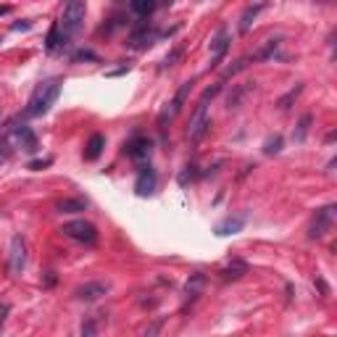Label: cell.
<instances>
[{
  "mask_svg": "<svg viewBox=\"0 0 337 337\" xmlns=\"http://www.w3.org/2000/svg\"><path fill=\"white\" fill-rule=\"evenodd\" d=\"M192 79H187V82H182L179 85V90H177V95H174V100L172 103H166V108L158 114V127H161V132H166V127L174 121V116L182 111V105H185V100H187V95H190V90H192Z\"/></svg>",
  "mask_w": 337,
  "mask_h": 337,
  "instance_id": "obj_6",
  "label": "cell"
},
{
  "mask_svg": "<svg viewBox=\"0 0 337 337\" xmlns=\"http://www.w3.org/2000/svg\"><path fill=\"white\" fill-rule=\"evenodd\" d=\"M61 232H64L66 237L82 242V245H95L98 242V227L93 221H85V219H76V221H66L64 227H61Z\"/></svg>",
  "mask_w": 337,
  "mask_h": 337,
  "instance_id": "obj_5",
  "label": "cell"
},
{
  "mask_svg": "<svg viewBox=\"0 0 337 337\" xmlns=\"http://www.w3.org/2000/svg\"><path fill=\"white\" fill-rule=\"evenodd\" d=\"M203 287H206V274L192 271L190 279H187V285H185V298H187V303H195V298L203 293Z\"/></svg>",
  "mask_w": 337,
  "mask_h": 337,
  "instance_id": "obj_14",
  "label": "cell"
},
{
  "mask_svg": "<svg viewBox=\"0 0 337 337\" xmlns=\"http://www.w3.org/2000/svg\"><path fill=\"white\" fill-rule=\"evenodd\" d=\"M245 274H248V264L240 261V258H235L232 264H227V266L219 271V277H221V282H232V279L245 277Z\"/></svg>",
  "mask_w": 337,
  "mask_h": 337,
  "instance_id": "obj_15",
  "label": "cell"
},
{
  "mask_svg": "<svg viewBox=\"0 0 337 337\" xmlns=\"http://www.w3.org/2000/svg\"><path fill=\"white\" fill-rule=\"evenodd\" d=\"M282 42H285V37H271V40H266L261 48H258L253 55H256V61H271L274 55L279 53V48H282Z\"/></svg>",
  "mask_w": 337,
  "mask_h": 337,
  "instance_id": "obj_16",
  "label": "cell"
},
{
  "mask_svg": "<svg viewBox=\"0 0 337 337\" xmlns=\"http://www.w3.org/2000/svg\"><path fill=\"white\" fill-rule=\"evenodd\" d=\"M245 227V216H229V219H224L221 224H216V232L219 237H227V235H237L240 229Z\"/></svg>",
  "mask_w": 337,
  "mask_h": 337,
  "instance_id": "obj_18",
  "label": "cell"
},
{
  "mask_svg": "<svg viewBox=\"0 0 337 337\" xmlns=\"http://www.w3.org/2000/svg\"><path fill=\"white\" fill-rule=\"evenodd\" d=\"M8 311H11V305H0V327H3V321H6V316H8Z\"/></svg>",
  "mask_w": 337,
  "mask_h": 337,
  "instance_id": "obj_35",
  "label": "cell"
},
{
  "mask_svg": "<svg viewBox=\"0 0 337 337\" xmlns=\"http://www.w3.org/2000/svg\"><path fill=\"white\" fill-rule=\"evenodd\" d=\"M300 93H303V85H295V87L290 90V93H287L285 98H279V100H277V108H279V111H287V108H290V103H293Z\"/></svg>",
  "mask_w": 337,
  "mask_h": 337,
  "instance_id": "obj_25",
  "label": "cell"
},
{
  "mask_svg": "<svg viewBox=\"0 0 337 337\" xmlns=\"http://www.w3.org/2000/svg\"><path fill=\"white\" fill-rule=\"evenodd\" d=\"M61 85H64V79L61 76H53V79H45L35 87L32 98H29L26 108H24V119H37V116H45L50 111V105L58 100L61 95Z\"/></svg>",
  "mask_w": 337,
  "mask_h": 337,
  "instance_id": "obj_1",
  "label": "cell"
},
{
  "mask_svg": "<svg viewBox=\"0 0 337 337\" xmlns=\"http://www.w3.org/2000/svg\"><path fill=\"white\" fill-rule=\"evenodd\" d=\"M3 140L13 148V150H24V153H37L40 150V143H37V134L24 124V116H16L6 124V132H3Z\"/></svg>",
  "mask_w": 337,
  "mask_h": 337,
  "instance_id": "obj_2",
  "label": "cell"
},
{
  "mask_svg": "<svg viewBox=\"0 0 337 337\" xmlns=\"http://www.w3.org/2000/svg\"><path fill=\"white\" fill-rule=\"evenodd\" d=\"M129 8H132V13H137L140 19H148L150 13L158 8V0H129Z\"/></svg>",
  "mask_w": 337,
  "mask_h": 337,
  "instance_id": "obj_22",
  "label": "cell"
},
{
  "mask_svg": "<svg viewBox=\"0 0 337 337\" xmlns=\"http://www.w3.org/2000/svg\"><path fill=\"white\" fill-rule=\"evenodd\" d=\"M158 40H161V32H158V29L150 26L145 19H140V24L132 29L127 45H129L132 50H145V48H150V45H156Z\"/></svg>",
  "mask_w": 337,
  "mask_h": 337,
  "instance_id": "obj_7",
  "label": "cell"
},
{
  "mask_svg": "<svg viewBox=\"0 0 337 337\" xmlns=\"http://www.w3.org/2000/svg\"><path fill=\"white\" fill-rule=\"evenodd\" d=\"M95 329H98V327H95V321H85V324H82V334H87V337H90V334H95Z\"/></svg>",
  "mask_w": 337,
  "mask_h": 337,
  "instance_id": "obj_33",
  "label": "cell"
},
{
  "mask_svg": "<svg viewBox=\"0 0 337 337\" xmlns=\"http://www.w3.org/2000/svg\"><path fill=\"white\" fill-rule=\"evenodd\" d=\"M82 61H98V53H93V50H76L74 55H71V64H82Z\"/></svg>",
  "mask_w": 337,
  "mask_h": 337,
  "instance_id": "obj_27",
  "label": "cell"
},
{
  "mask_svg": "<svg viewBox=\"0 0 337 337\" xmlns=\"http://www.w3.org/2000/svg\"><path fill=\"white\" fill-rule=\"evenodd\" d=\"M250 64H256V55L250 53V55H242V58H237L232 66H227L224 69V79H229V76H235V74H240V71H245Z\"/></svg>",
  "mask_w": 337,
  "mask_h": 337,
  "instance_id": "obj_23",
  "label": "cell"
},
{
  "mask_svg": "<svg viewBox=\"0 0 337 337\" xmlns=\"http://www.w3.org/2000/svg\"><path fill=\"white\" fill-rule=\"evenodd\" d=\"M282 150V137L277 134V137H269V140L264 143V153L266 156H274V153H279Z\"/></svg>",
  "mask_w": 337,
  "mask_h": 337,
  "instance_id": "obj_26",
  "label": "cell"
},
{
  "mask_svg": "<svg viewBox=\"0 0 337 337\" xmlns=\"http://www.w3.org/2000/svg\"><path fill=\"white\" fill-rule=\"evenodd\" d=\"M103 148H105V137L103 134H93L87 140V145H85V158L87 161H98L100 153H103Z\"/></svg>",
  "mask_w": 337,
  "mask_h": 337,
  "instance_id": "obj_20",
  "label": "cell"
},
{
  "mask_svg": "<svg viewBox=\"0 0 337 337\" xmlns=\"http://www.w3.org/2000/svg\"><path fill=\"white\" fill-rule=\"evenodd\" d=\"M227 50H229V29L221 26L219 32L211 37V69H216L221 64V58L227 55Z\"/></svg>",
  "mask_w": 337,
  "mask_h": 337,
  "instance_id": "obj_11",
  "label": "cell"
},
{
  "mask_svg": "<svg viewBox=\"0 0 337 337\" xmlns=\"http://www.w3.org/2000/svg\"><path fill=\"white\" fill-rule=\"evenodd\" d=\"M182 53H185V50H182V45H177V48H174L172 53H166V58H163V69H168V66H177V61L182 58Z\"/></svg>",
  "mask_w": 337,
  "mask_h": 337,
  "instance_id": "obj_28",
  "label": "cell"
},
{
  "mask_svg": "<svg viewBox=\"0 0 337 337\" xmlns=\"http://www.w3.org/2000/svg\"><path fill=\"white\" fill-rule=\"evenodd\" d=\"M55 211L58 213H79V211H87V201L85 198H64V201L55 203Z\"/></svg>",
  "mask_w": 337,
  "mask_h": 337,
  "instance_id": "obj_19",
  "label": "cell"
},
{
  "mask_svg": "<svg viewBox=\"0 0 337 337\" xmlns=\"http://www.w3.org/2000/svg\"><path fill=\"white\" fill-rule=\"evenodd\" d=\"M58 32H61V26H58V24H53V26H50V32H48V40H45V50H48V53H55L58 48H66L69 37H66V35L61 37Z\"/></svg>",
  "mask_w": 337,
  "mask_h": 337,
  "instance_id": "obj_21",
  "label": "cell"
},
{
  "mask_svg": "<svg viewBox=\"0 0 337 337\" xmlns=\"http://www.w3.org/2000/svg\"><path fill=\"white\" fill-rule=\"evenodd\" d=\"M26 266V240L21 235L11 237V248H8V269L13 277H19Z\"/></svg>",
  "mask_w": 337,
  "mask_h": 337,
  "instance_id": "obj_9",
  "label": "cell"
},
{
  "mask_svg": "<svg viewBox=\"0 0 337 337\" xmlns=\"http://www.w3.org/2000/svg\"><path fill=\"white\" fill-rule=\"evenodd\" d=\"M0 42H3V35H0Z\"/></svg>",
  "mask_w": 337,
  "mask_h": 337,
  "instance_id": "obj_38",
  "label": "cell"
},
{
  "mask_svg": "<svg viewBox=\"0 0 337 337\" xmlns=\"http://www.w3.org/2000/svg\"><path fill=\"white\" fill-rule=\"evenodd\" d=\"M311 121H314V116H311V114H305V116L300 119L298 129L293 132V140H295V143H303V140H305V134H308V129H311Z\"/></svg>",
  "mask_w": 337,
  "mask_h": 337,
  "instance_id": "obj_24",
  "label": "cell"
},
{
  "mask_svg": "<svg viewBox=\"0 0 337 337\" xmlns=\"http://www.w3.org/2000/svg\"><path fill=\"white\" fill-rule=\"evenodd\" d=\"M248 90H250V87H237V90H235V95H229V100H227L229 108H237V105H240V98L248 93Z\"/></svg>",
  "mask_w": 337,
  "mask_h": 337,
  "instance_id": "obj_30",
  "label": "cell"
},
{
  "mask_svg": "<svg viewBox=\"0 0 337 337\" xmlns=\"http://www.w3.org/2000/svg\"><path fill=\"white\" fill-rule=\"evenodd\" d=\"M208 127H211V119H208V100L201 98V100H198V105H195V111H192V116H190L187 137H190L192 143H201L203 137H206V132H208Z\"/></svg>",
  "mask_w": 337,
  "mask_h": 337,
  "instance_id": "obj_4",
  "label": "cell"
},
{
  "mask_svg": "<svg viewBox=\"0 0 337 337\" xmlns=\"http://www.w3.org/2000/svg\"><path fill=\"white\" fill-rule=\"evenodd\" d=\"M156 168H153L150 163H140V172H137V182H134V192L137 195H153V190H156Z\"/></svg>",
  "mask_w": 337,
  "mask_h": 337,
  "instance_id": "obj_10",
  "label": "cell"
},
{
  "mask_svg": "<svg viewBox=\"0 0 337 337\" xmlns=\"http://www.w3.org/2000/svg\"><path fill=\"white\" fill-rule=\"evenodd\" d=\"M195 174H198V172H195V166H185V172H182V174L177 177V182H179L182 187H185L187 182H192V179H195Z\"/></svg>",
  "mask_w": 337,
  "mask_h": 337,
  "instance_id": "obj_29",
  "label": "cell"
},
{
  "mask_svg": "<svg viewBox=\"0 0 337 337\" xmlns=\"http://www.w3.org/2000/svg\"><path fill=\"white\" fill-rule=\"evenodd\" d=\"M11 156H13V148L3 140V143H0V163H8V161H11Z\"/></svg>",
  "mask_w": 337,
  "mask_h": 337,
  "instance_id": "obj_31",
  "label": "cell"
},
{
  "mask_svg": "<svg viewBox=\"0 0 337 337\" xmlns=\"http://www.w3.org/2000/svg\"><path fill=\"white\" fill-rule=\"evenodd\" d=\"M150 150H153V140L150 137H143V134L132 137V140L124 145V153L129 158H134V161H145L150 156Z\"/></svg>",
  "mask_w": 337,
  "mask_h": 337,
  "instance_id": "obj_13",
  "label": "cell"
},
{
  "mask_svg": "<svg viewBox=\"0 0 337 337\" xmlns=\"http://www.w3.org/2000/svg\"><path fill=\"white\" fill-rule=\"evenodd\" d=\"M332 224H334V206H324L314 213V219L308 224V237L311 240H321L327 237V232H332Z\"/></svg>",
  "mask_w": 337,
  "mask_h": 337,
  "instance_id": "obj_8",
  "label": "cell"
},
{
  "mask_svg": "<svg viewBox=\"0 0 337 337\" xmlns=\"http://www.w3.org/2000/svg\"><path fill=\"white\" fill-rule=\"evenodd\" d=\"M29 26H32V24H29V21H16V24H13L11 29H13V32H26V29Z\"/></svg>",
  "mask_w": 337,
  "mask_h": 337,
  "instance_id": "obj_34",
  "label": "cell"
},
{
  "mask_svg": "<svg viewBox=\"0 0 337 337\" xmlns=\"http://www.w3.org/2000/svg\"><path fill=\"white\" fill-rule=\"evenodd\" d=\"M266 8V3H256V6H248V8H245L242 11V16H240V35H248L250 32V26H253V21H256V16H258V13H261Z\"/></svg>",
  "mask_w": 337,
  "mask_h": 337,
  "instance_id": "obj_17",
  "label": "cell"
},
{
  "mask_svg": "<svg viewBox=\"0 0 337 337\" xmlns=\"http://www.w3.org/2000/svg\"><path fill=\"white\" fill-rule=\"evenodd\" d=\"M108 290H111L108 282H85V285H79L74 290V295L79 300H85V303H93V300H98L103 295H108Z\"/></svg>",
  "mask_w": 337,
  "mask_h": 337,
  "instance_id": "obj_12",
  "label": "cell"
},
{
  "mask_svg": "<svg viewBox=\"0 0 337 337\" xmlns=\"http://www.w3.org/2000/svg\"><path fill=\"white\" fill-rule=\"evenodd\" d=\"M85 16H87V3L85 0H69L64 8V16H61V29H64L66 37H74L82 32L85 26Z\"/></svg>",
  "mask_w": 337,
  "mask_h": 337,
  "instance_id": "obj_3",
  "label": "cell"
},
{
  "mask_svg": "<svg viewBox=\"0 0 337 337\" xmlns=\"http://www.w3.org/2000/svg\"><path fill=\"white\" fill-rule=\"evenodd\" d=\"M53 163V158H40V161H32L29 163V168H32V172H42L45 166H50Z\"/></svg>",
  "mask_w": 337,
  "mask_h": 337,
  "instance_id": "obj_32",
  "label": "cell"
},
{
  "mask_svg": "<svg viewBox=\"0 0 337 337\" xmlns=\"http://www.w3.org/2000/svg\"><path fill=\"white\" fill-rule=\"evenodd\" d=\"M45 285H48V287H53V285H55V274H53V271L48 274V277H45Z\"/></svg>",
  "mask_w": 337,
  "mask_h": 337,
  "instance_id": "obj_36",
  "label": "cell"
},
{
  "mask_svg": "<svg viewBox=\"0 0 337 337\" xmlns=\"http://www.w3.org/2000/svg\"><path fill=\"white\" fill-rule=\"evenodd\" d=\"M8 11H11L8 6H0V16H3V13H8Z\"/></svg>",
  "mask_w": 337,
  "mask_h": 337,
  "instance_id": "obj_37",
  "label": "cell"
}]
</instances>
